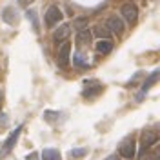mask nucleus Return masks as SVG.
I'll return each instance as SVG.
<instances>
[{"instance_id":"nucleus-1","label":"nucleus","mask_w":160,"mask_h":160,"mask_svg":"<svg viewBox=\"0 0 160 160\" xmlns=\"http://www.w3.org/2000/svg\"><path fill=\"white\" fill-rule=\"evenodd\" d=\"M20 131H22V126H18L15 131H11V135L6 138V142L0 146V158L8 157L11 151H13V148H15V144H17V140H18V137H20Z\"/></svg>"},{"instance_id":"nucleus-2","label":"nucleus","mask_w":160,"mask_h":160,"mask_svg":"<svg viewBox=\"0 0 160 160\" xmlns=\"http://www.w3.org/2000/svg\"><path fill=\"white\" fill-rule=\"evenodd\" d=\"M69 55H71V44L66 40V42H62V46L58 48V55H57V64L60 68H68L71 58Z\"/></svg>"},{"instance_id":"nucleus-3","label":"nucleus","mask_w":160,"mask_h":160,"mask_svg":"<svg viewBox=\"0 0 160 160\" xmlns=\"http://www.w3.org/2000/svg\"><path fill=\"white\" fill-rule=\"evenodd\" d=\"M118 153L122 158H133L135 157V153H137V146H135V140L133 138H126L122 144H120L118 148Z\"/></svg>"},{"instance_id":"nucleus-4","label":"nucleus","mask_w":160,"mask_h":160,"mask_svg":"<svg viewBox=\"0 0 160 160\" xmlns=\"http://www.w3.org/2000/svg\"><path fill=\"white\" fill-rule=\"evenodd\" d=\"M120 13H122V17H124V20H126L128 24H135L137 18H138V9H137V6H135V4H131V2L124 4Z\"/></svg>"},{"instance_id":"nucleus-5","label":"nucleus","mask_w":160,"mask_h":160,"mask_svg":"<svg viewBox=\"0 0 160 160\" xmlns=\"http://www.w3.org/2000/svg\"><path fill=\"white\" fill-rule=\"evenodd\" d=\"M62 11L57 8V6H51L49 9L46 11V26H49V28H53V26H57L60 20H62Z\"/></svg>"},{"instance_id":"nucleus-6","label":"nucleus","mask_w":160,"mask_h":160,"mask_svg":"<svg viewBox=\"0 0 160 160\" xmlns=\"http://www.w3.org/2000/svg\"><path fill=\"white\" fill-rule=\"evenodd\" d=\"M158 142V135L155 133V131H146L144 135H142V142H140V146H142V151L149 149L151 146H155Z\"/></svg>"},{"instance_id":"nucleus-7","label":"nucleus","mask_w":160,"mask_h":160,"mask_svg":"<svg viewBox=\"0 0 160 160\" xmlns=\"http://www.w3.org/2000/svg\"><path fill=\"white\" fill-rule=\"evenodd\" d=\"M69 33H71V28L68 26V24L60 26L58 29L53 33V42H55V44H62V42H66L68 37H69Z\"/></svg>"},{"instance_id":"nucleus-8","label":"nucleus","mask_w":160,"mask_h":160,"mask_svg":"<svg viewBox=\"0 0 160 160\" xmlns=\"http://www.w3.org/2000/svg\"><path fill=\"white\" fill-rule=\"evenodd\" d=\"M108 28H109L111 31H115V33H118V35H120L124 29H126V26H124V20L120 18V17H115V15L108 18Z\"/></svg>"},{"instance_id":"nucleus-9","label":"nucleus","mask_w":160,"mask_h":160,"mask_svg":"<svg viewBox=\"0 0 160 160\" xmlns=\"http://www.w3.org/2000/svg\"><path fill=\"white\" fill-rule=\"evenodd\" d=\"M75 42H77V46H88V44H89L91 42V33L88 31V28H82V29L77 31Z\"/></svg>"},{"instance_id":"nucleus-10","label":"nucleus","mask_w":160,"mask_h":160,"mask_svg":"<svg viewBox=\"0 0 160 160\" xmlns=\"http://www.w3.org/2000/svg\"><path fill=\"white\" fill-rule=\"evenodd\" d=\"M17 15H18V13H17L15 8H6V9L2 11V18L6 20L8 24H11V26L18 24V17H17Z\"/></svg>"},{"instance_id":"nucleus-11","label":"nucleus","mask_w":160,"mask_h":160,"mask_svg":"<svg viewBox=\"0 0 160 160\" xmlns=\"http://www.w3.org/2000/svg\"><path fill=\"white\" fill-rule=\"evenodd\" d=\"M97 51L98 53H102V55H108V53H111V49H113V40H98L97 42Z\"/></svg>"},{"instance_id":"nucleus-12","label":"nucleus","mask_w":160,"mask_h":160,"mask_svg":"<svg viewBox=\"0 0 160 160\" xmlns=\"http://www.w3.org/2000/svg\"><path fill=\"white\" fill-rule=\"evenodd\" d=\"M60 151L53 149V148H48V149L42 151V160H60Z\"/></svg>"},{"instance_id":"nucleus-13","label":"nucleus","mask_w":160,"mask_h":160,"mask_svg":"<svg viewBox=\"0 0 160 160\" xmlns=\"http://www.w3.org/2000/svg\"><path fill=\"white\" fill-rule=\"evenodd\" d=\"M158 77H160L158 71H153V73H151V77H149L148 80H146V82H144V86H142V93H146V91L149 89L151 86H153V84H155V82L158 80Z\"/></svg>"},{"instance_id":"nucleus-14","label":"nucleus","mask_w":160,"mask_h":160,"mask_svg":"<svg viewBox=\"0 0 160 160\" xmlns=\"http://www.w3.org/2000/svg\"><path fill=\"white\" fill-rule=\"evenodd\" d=\"M93 35L98 37L100 40H109V31H108V28H102V26H97L93 29Z\"/></svg>"},{"instance_id":"nucleus-15","label":"nucleus","mask_w":160,"mask_h":160,"mask_svg":"<svg viewBox=\"0 0 160 160\" xmlns=\"http://www.w3.org/2000/svg\"><path fill=\"white\" fill-rule=\"evenodd\" d=\"M73 64H75L77 68H88V60L84 58L82 53H75V55H73Z\"/></svg>"},{"instance_id":"nucleus-16","label":"nucleus","mask_w":160,"mask_h":160,"mask_svg":"<svg viewBox=\"0 0 160 160\" xmlns=\"http://www.w3.org/2000/svg\"><path fill=\"white\" fill-rule=\"evenodd\" d=\"M86 155H88V149H86V148H77V149L69 151V157L73 160H78V158H82V157H86Z\"/></svg>"},{"instance_id":"nucleus-17","label":"nucleus","mask_w":160,"mask_h":160,"mask_svg":"<svg viewBox=\"0 0 160 160\" xmlns=\"http://www.w3.org/2000/svg\"><path fill=\"white\" fill-rule=\"evenodd\" d=\"M26 15H28V18L31 20V22H33V28H35V29L38 31V20H37V11H28V13H26Z\"/></svg>"},{"instance_id":"nucleus-18","label":"nucleus","mask_w":160,"mask_h":160,"mask_svg":"<svg viewBox=\"0 0 160 160\" xmlns=\"http://www.w3.org/2000/svg\"><path fill=\"white\" fill-rule=\"evenodd\" d=\"M100 91H102V86H95V89H84V97H95Z\"/></svg>"},{"instance_id":"nucleus-19","label":"nucleus","mask_w":160,"mask_h":160,"mask_svg":"<svg viewBox=\"0 0 160 160\" xmlns=\"http://www.w3.org/2000/svg\"><path fill=\"white\" fill-rule=\"evenodd\" d=\"M26 160H38V153H31V155H28Z\"/></svg>"},{"instance_id":"nucleus-20","label":"nucleus","mask_w":160,"mask_h":160,"mask_svg":"<svg viewBox=\"0 0 160 160\" xmlns=\"http://www.w3.org/2000/svg\"><path fill=\"white\" fill-rule=\"evenodd\" d=\"M20 4H24V6H26V4H31V2H33V0H18Z\"/></svg>"},{"instance_id":"nucleus-21","label":"nucleus","mask_w":160,"mask_h":160,"mask_svg":"<svg viewBox=\"0 0 160 160\" xmlns=\"http://www.w3.org/2000/svg\"><path fill=\"white\" fill-rule=\"evenodd\" d=\"M108 160H118V158H117V157H109Z\"/></svg>"}]
</instances>
